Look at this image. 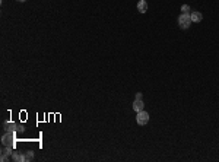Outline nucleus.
<instances>
[{
    "mask_svg": "<svg viewBox=\"0 0 219 162\" xmlns=\"http://www.w3.org/2000/svg\"><path fill=\"white\" fill-rule=\"evenodd\" d=\"M193 22H191V18H190V13H181L180 16H178V26L181 28V29H187L190 28Z\"/></svg>",
    "mask_w": 219,
    "mask_h": 162,
    "instance_id": "1",
    "label": "nucleus"
},
{
    "mask_svg": "<svg viewBox=\"0 0 219 162\" xmlns=\"http://www.w3.org/2000/svg\"><path fill=\"white\" fill-rule=\"evenodd\" d=\"M2 143L3 146H15V132H4L2 136Z\"/></svg>",
    "mask_w": 219,
    "mask_h": 162,
    "instance_id": "2",
    "label": "nucleus"
},
{
    "mask_svg": "<svg viewBox=\"0 0 219 162\" xmlns=\"http://www.w3.org/2000/svg\"><path fill=\"white\" fill-rule=\"evenodd\" d=\"M136 121L139 126H145V124L149 123V114H147L146 111H139L137 112V117H136Z\"/></svg>",
    "mask_w": 219,
    "mask_h": 162,
    "instance_id": "3",
    "label": "nucleus"
},
{
    "mask_svg": "<svg viewBox=\"0 0 219 162\" xmlns=\"http://www.w3.org/2000/svg\"><path fill=\"white\" fill-rule=\"evenodd\" d=\"M3 130L4 132H19V124L13 123V121H4Z\"/></svg>",
    "mask_w": 219,
    "mask_h": 162,
    "instance_id": "4",
    "label": "nucleus"
},
{
    "mask_svg": "<svg viewBox=\"0 0 219 162\" xmlns=\"http://www.w3.org/2000/svg\"><path fill=\"white\" fill-rule=\"evenodd\" d=\"M12 146H3V149H2V156H0V159H2V161H8V156H10V155L13 154L12 152Z\"/></svg>",
    "mask_w": 219,
    "mask_h": 162,
    "instance_id": "5",
    "label": "nucleus"
},
{
    "mask_svg": "<svg viewBox=\"0 0 219 162\" xmlns=\"http://www.w3.org/2000/svg\"><path fill=\"white\" fill-rule=\"evenodd\" d=\"M133 110L136 112H139V111H143L145 110V104L142 99H135V102H133Z\"/></svg>",
    "mask_w": 219,
    "mask_h": 162,
    "instance_id": "6",
    "label": "nucleus"
},
{
    "mask_svg": "<svg viewBox=\"0 0 219 162\" xmlns=\"http://www.w3.org/2000/svg\"><path fill=\"white\" fill-rule=\"evenodd\" d=\"M190 18H191V22H200L203 19V15L197 10H194V12H190Z\"/></svg>",
    "mask_w": 219,
    "mask_h": 162,
    "instance_id": "7",
    "label": "nucleus"
},
{
    "mask_svg": "<svg viewBox=\"0 0 219 162\" xmlns=\"http://www.w3.org/2000/svg\"><path fill=\"white\" fill-rule=\"evenodd\" d=\"M146 10H147V3L145 2V0H140L139 3H137V12L146 13Z\"/></svg>",
    "mask_w": 219,
    "mask_h": 162,
    "instance_id": "8",
    "label": "nucleus"
},
{
    "mask_svg": "<svg viewBox=\"0 0 219 162\" xmlns=\"http://www.w3.org/2000/svg\"><path fill=\"white\" fill-rule=\"evenodd\" d=\"M12 159L15 162H24V161H25V155L19 154V152H13V154H12Z\"/></svg>",
    "mask_w": 219,
    "mask_h": 162,
    "instance_id": "9",
    "label": "nucleus"
},
{
    "mask_svg": "<svg viewBox=\"0 0 219 162\" xmlns=\"http://www.w3.org/2000/svg\"><path fill=\"white\" fill-rule=\"evenodd\" d=\"M32 159H34V152H32V150H28L25 154V161L29 162V161H32Z\"/></svg>",
    "mask_w": 219,
    "mask_h": 162,
    "instance_id": "10",
    "label": "nucleus"
},
{
    "mask_svg": "<svg viewBox=\"0 0 219 162\" xmlns=\"http://www.w3.org/2000/svg\"><path fill=\"white\" fill-rule=\"evenodd\" d=\"M181 12L183 13H190V6H189V4H183V6H181Z\"/></svg>",
    "mask_w": 219,
    "mask_h": 162,
    "instance_id": "11",
    "label": "nucleus"
},
{
    "mask_svg": "<svg viewBox=\"0 0 219 162\" xmlns=\"http://www.w3.org/2000/svg\"><path fill=\"white\" fill-rule=\"evenodd\" d=\"M136 99H142V94H140V92H137V94H136Z\"/></svg>",
    "mask_w": 219,
    "mask_h": 162,
    "instance_id": "12",
    "label": "nucleus"
},
{
    "mask_svg": "<svg viewBox=\"0 0 219 162\" xmlns=\"http://www.w3.org/2000/svg\"><path fill=\"white\" fill-rule=\"evenodd\" d=\"M18 2H25V0H18Z\"/></svg>",
    "mask_w": 219,
    "mask_h": 162,
    "instance_id": "13",
    "label": "nucleus"
},
{
    "mask_svg": "<svg viewBox=\"0 0 219 162\" xmlns=\"http://www.w3.org/2000/svg\"><path fill=\"white\" fill-rule=\"evenodd\" d=\"M145 2H146V0H145Z\"/></svg>",
    "mask_w": 219,
    "mask_h": 162,
    "instance_id": "14",
    "label": "nucleus"
}]
</instances>
